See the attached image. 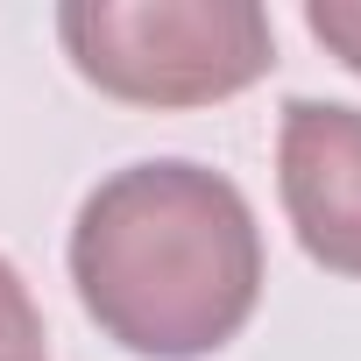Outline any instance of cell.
Wrapping results in <instances>:
<instances>
[{
	"mask_svg": "<svg viewBox=\"0 0 361 361\" xmlns=\"http://www.w3.org/2000/svg\"><path fill=\"white\" fill-rule=\"evenodd\" d=\"M0 361H50L43 312H36V298L8 255H0Z\"/></svg>",
	"mask_w": 361,
	"mask_h": 361,
	"instance_id": "4",
	"label": "cell"
},
{
	"mask_svg": "<svg viewBox=\"0 0 361 361\" xmlns=\"http://www.w3.org/2000/svg\"><path fill=\"white\" fill-rule=\"evenodd\" d=\"M276 192L298 227V248L333 276H361V106L340 99L283 106Z\"/></svg>",
	"mask_w": 361,
	"mask_h": 361,
	"instance_id": "3",
	"label": "cell"
},
{
	"mask_svg": "<svg viewBox=\"0 0 361 361\" xmlns=\"http://www.w3.org/2000/svg\"><path fill=\"white\" fill-rule=\"evenodd\" d=\"M57 43L121 106H213L276 64L255 0H64Z\"/></svg>",
	"mask_w": 361,
	"mask_h": 361,
	"instance_id": "2",
	"label": "cell"
},
{
	"mask_svg": "<svg viewBox=\"0 0 361 361\" xmlns=\"http://www.w3.org/2000/svg\"><path fill=\"white\" fill-rule=\"evenodd\" d=\"M305 29H312L347 71H361V0H305Z\"/></svg>",
	"mask_w": 361,
	"mask_h": 361,
	"instance_id": "5",
	"label": "cell"
},
{
	"mask_svg": "<svg viewBox=\"0 0 361 361\" xmlns=\"http://www.w3.org/2000/svg\"><path fill=\"white\" fill-rule=\"evenodd\" d=\"M71 283L106 340L149 361L227 347L262 298V227L234 177L156 156L85 192L71 220Z\"/></svg>",
	"mask_w": 361,
	"mask_h": 361,
	"instance_id": "1",
	"label": "cell"
}]
</instances>
